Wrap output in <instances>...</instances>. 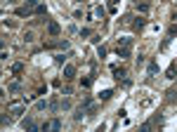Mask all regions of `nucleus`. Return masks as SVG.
<instances>
[{"label": "nucleus", "instance_id": "obj_10", "mask_svg": "<svg viewBox=\"0 0 177 132\" xmlns=\"http://www.w3.org/2000/svg\"><path fill=\"white\" fill-rule=\"evenodd\" d=\"M59 106H61V111H69V109H71V99H69V97H64Z\"/></svg>", "mask_w": 177, "mask_h": 132}, {"label": "nucleus", "instance_id": "obj_8", "mask_svg": "<svg viewBox=\"0 0 177 132\" xmlns=\"http://www.w3.org/2000/svg\"><path fill=\"white\" fill-rule=\"evenodd\" d=\"M146 73H149V76H156V73H158V64L151 61V64H149V69H146Z\"/></svg>", "mask_w": 177, "mask_h": 132}, {"label": "nucleus", "instance_id": "obj_24", "mask_svg": "<svg viewBox=\"0 0 177 132\" xmlns=\"http://www.w3.org/2000/svg\"><path fill=\"white\" fill-rule=\"evenodd\" d=\"M175 71H177V66H175V64H172L170 69H168V78H175Z\"/></svg>", "mask_w": 177, "mask_h": 132}, {"label": "nucleus", "instance_id": "obj_27", "mask_svg": "<svg viewBox=\"0 0 177 132\" xmlns=\"http://www.w3.org/2000/svg\"><path fill=\"white\" fill-rule=\"evenodd\" d=\"M97 57L104 59V57H106V50H104V47H97Z\"/></svg>", "mask_w": 177, "mask_h": 132}, {"label": "nucleus", "instance_id": "obj_18", "mask_svg": "<svg viewBox=\"0 0 177 132\" xmlns=\"http://www.w3.org/2000/svg\"><path fill=\"white\" fill-rule=\"evenodd\" d=\"M24 40H26V42H33V40H36V36H33L31 31H26V33H24Z\"/></svg>", "mask_w": 177, "mask_h": 132}, {"label": "nucleus", "instance_id": "obj_21", "mask_svg": "<svg viewBox=\"0 0 177 132\" xmlns=\"http://www.w3.org/2000/svg\"><path fill=\"white\" fill-rule=\"evenodd\" d=\"M50 109H52V111H59L61 106H59V101H57V99H52V101H50Z\"/></svg>", "mask_w": 177, "mask_h": 132}, {"label": "nucleus", "instance_id": "obj_9", "mask_svg": "<svg viewBox=\"0 0 177 132\" xmlns=\"http://www.w3.org/2000/svg\"><path fill=\"white\" fill-rule=\"evenodd\" d=\"M47 101H45V99H40V101H36V111H45V109H47Z\"/></svg>", "mask_w": 177, "mask_h": 132}, {"label": "nucleus", "instance_id": "obj_30", "mask_svg": "<svg viewBox=\"0 0 177 132\" xmlns=\"http://www.w3.org/2000/svg\"><path fill=\"white\" fill-rule=\"evenodd\" d=\"M172 21H177V12H175V14H172Z\"/></svg>", "mask_w": 177, "mask_h": 132}, {"label": "nucleus", "instance_id": "obj_29", "mask_svg": "<svg viewBox=\"0 0 177 132\" xmlns=\"http://www.w3.org/2000/svg\"><path fill=\"white\" fill-rule=\"evenodd\" d=\"M168 36H170V38H175V36H177V26H170V31H168Z\"/></svg>", "mask_w": 177, "mask_h": 132}, {"label": "nucleus", "instance_id": "obj_3", "mask_svg": "<svg viewBox=\"0 0 177 132\" xmlns=\"http://www.w3.org/2000/svg\"><path fill=\"white\" fill-rule=\"evenodd\" d=\"M64 78L66 80L76 78V66H73V64H66V66H64Z\"/></svg>", "mask_w": 177, "mask_h": 132}, {"label": "nucleus", "instance_id": "obj_11", "mask_svg": "<svg viewBox=\"0 0 177 132\" xmlns=\"http://www.w3.org/2000/svg\"><path fill=\"white\" fill-rule=\"evenodd\" d=\"M50 130H61V120H59V118L50 120Z\"/></svg>", "mask_w": 177, "mask_h": 132}, {"label": "nucleus", "instance_id": "obj_7", "mask_svg": "<svg viewBox=\"0 0 177 132\" xmlns=\"http://www.w3.org/2000/svg\"><path fill=\"white\" fill-rule=\"evenodd\" d=\"M113 78H116L118 83H120V80L125 78V71H123V69H116V66H113Z\"/></svg>", "mask_w": 177, "mask_h": 132}, {"label": "nucleus", "instance_id": "obj_20", "mask_svg": "<svg viewBox=\"0 0 177 132\" xmlns=\"http://www.w3.org/2000/svg\"><path fill=\"white\" fill-rule=\"evenodd\" d=\"M19 90H22V83H12L10 85V92H19Z\"/></svg>", "mask_w": 177, "mask_h": 132}, {"label": "nucleus", "instance_id": "obj_12", "mask_svg": "<svg viewBox=\"0 0 177 132\" xmlns=\"http://www.w3.org/2000/svg\"><path fill=\"white\" fill-rule=\"evenodd\" d=\"M33 14H47V7H45V5H38V7H33Z\"/></svg>", "mask_w": 177, "mask_h": 132}, {"label": "nucleus", "instance_id": "obj_25", "mask_svg": "<svg viewBox=\"0 0 177 132\" xmlns=\"http://www.w3.org/2000/svg\"><path fill=\"white\" fill-rule=\"evenodd\" d=\"M78 33H81V38H87V36H90L92 31H90V28H81V31H78Z\"/></svg>", "mask_w": 177, "mask_h": 132}, {"label": "nucleus", "instance_id": "obj_26", "mask_svg": "<svg viewBox=\"0 0 177 132\" xmlns=\"http://www.w3.org/2000/svg\"><path fill=\"white\" fill-rule=\"evenodd\" d=\"M144 24H146L144 19H135V28H142V26H144Z\"/></svg>", "mask_w": 177, "mask_h": 132}, {"label": "nucleus", "instance_id": "obj_23", "mask_svg": "<svg viewBox=\"0 0 177 132\" xmlns=\"http://www.w3.org/2000/svg\"><path fill=\"white\" fill-rule=\"evenodd\" d=\"M95 14H97V17H99V19H102V17H104V14H106V10H104V7H97V10H95Z\"/></svg>", "mask_w": 177, "mask_h": 132}, {"label": "nucleus", "instance_id": "obj_15", "mask_svg": "<svg viewBox=\"0 0 177 132\" xmlns=\"http://www.w3.org/2000/svg\"><path fill=\"white\" fill-rule=\"evenodd\" d=\"M118 45H125V47H130V45H132V38H120V40H118Z\"/></svg>", "mask_w": 177, "mask_h": 132}, {"label": "nucleus", "instance_id": "obj_22", "mask_svg": "<svg viewBox=\"0 0 177 132\" xmlns=\"http://www.w3.org/2000/svg\"><path fill=\"white\" fill-rule=\"evenodd\" d=\"M83 109H87V106H92V97H85V99H83Z\"/></svg>", "mask_w": 177, "mask_h": 132}, {"label": "nucleus", "instance_id": "obj_6", "mask_svg": "<svg viewBox=\"0 0 177 132\" xmlns=\"http://www.w3.org/2000/svg\"><path fill=\"white\" fill-rule=\"evenodd\" d=\"M111 97H113V90H102V92H99V99H102V101H109Z\"/></svg>", "mask_w": 177, "mask_h": 132}, {"label": "nucleus", "instance_id": "obj_5", "mask_svg": "<svg viewBox=\"0 0 177 132\" xmlns=\"http://www.w3.org/2000/svg\"><path fill=\"white\" fill-rule=\"evenodd\" d=\"M116 54H118L120 59H128V57H130V47H125V45H118V47H116Z\"/></svg>", "mask_w": 177, "mask_h": 132}, {"label": "nucleus", "instance_id": "obj_16", "mask_svg": "<svg viewBox=\"0 0 177 132\" xmlns=\"http://www.w3.org/2000/svg\"><path fill=\"white\" fill-rule=\"evenodd\" d=\"M22 71H24V64H19V61H17L14 66H12V73H22Z\"/></svg>", "mask_w": 177, "mask_h": 132}, {"label": "nucleus", "instance_id": "obj_31", "mask_svg": "<svg viewBox=\"0 0 177 132\" xmlns=\"http://www.w3.org/2000/svg\"><path fill=\"white\" fill-rule=\"evenodd\" d=\"M73 2H83V0H73Z\"/></svg>", "mask_w": 177, "mask_h": 132}, {"label": "nucleus", "instance_id": "obj_2", "mask_svg": "<svg viewBox=\"0 0 177 132\" xmlns=\"http://www.w3.org/2000/svg\"><path fill=\"white\" fill-rule=\"evenodd\" d=\"M47 33H50L52 38H57L59 33H61V26H59L57 21H47Z\"/></svg>", "mask_w": 177, "mask_h": 132}, {"label": "nucleus", "instance_id": "obj_14", "mask_svg": "<svg viewBox=\"0 0 177 132\" xmlns=\"http://www.w3.org/2000/svg\"><path fill=\"white\" fill-rule=\"evenodd\" d=\"M83 116H85V109L81 106V109H78V111L73 113V118H76V120H83Z\"/></svg>", "mask_w": 177, "mask_h": 132}, {"label": "nucleus", "instance_id": "obj_17", "mask_svg": "<svg viewBox=\"0 0 177 132\" xmlns=\"http://www.w3.org/2000/svg\"><path fill=\"white\" fill-rule=\"evenodd\" d=\"M137 10L140 12H149V2H137Z\"/></svg>", "mask_w": 177, "mask_h": 132}, {"label": "nucleus", "instance_id": "obj_13", "mask_svg": "<svg viewBox=\"0 0 177 132\" xmlns=\"http://www.w3.org/2000/svg\"><path fill=\"white\" fill-rule=\"evenodd\" d=\"M0 125H2V127H10L12 125V118L10 116H2V118H0Z\"/></svg>", "mask_w": 177, "mask_h": 132}, {"label": "nucleus", "instance_id": "obj_4", "mask_svg": "<svg viewBox=\"0 0 177 132\" xmlns=\"http://www.w3.org/2000/svg\"><path fill=\"white\" fill-rule=\"evenodd\" d=\"M22 127H24V130H38V125L33 123V118H31V116H26V118L22 120Z\"/></svg>", "mask_w": 177, "mask_h": 132}, {"label": "nucleus", "instance_id": "obj_19", "mask_svg": "<svg viewBox=\"0 0 177 132\" xmlns=\"http://www.w3.org/2000/svg\"><path fill=\"white\" fill-rule=\"evenodd\" d=\"M90 85H92V76H90V78H83V80H81V87H90Z\"/></svg>", "mask_w": 177, "mask_h": 132}, {"label": "nucleus", "instance_id": "obj_32", "mask_svg": "<svg viewBox=\"0 0 177 132\" xmlns=\"http://www.w3.org/2000/svg\"><path fill=\"white\" fill-rule=\"evenodd\" d=\"M175 2H177V0H175Z\"/></svg>", "mask_w": 177, "mask_h": 132}, {"label": "nucleus", "instance_id": "obj_1", "mask_svg": "<svg viewBox=\"0 0 177 132\" xmlns=\"http://www.w3.org/2000/svg\"><path fill=\"white\" fill-rule=\"evenodd\" d=\"M24 104H26V101H14V104H10V113H14V116H24V113H26V109H24Z\"/></svg>", "mask_w": 177, "mask_h": 132}, {"label": "nucleus", "instance_id": "obj_28", "mask_svg": "<svg viewBox=\"0 0 177 132\" xmlns=\"http://www.w3.org/2000/svg\"><path fill=\"white\" fill-rule=\"evenodd\" d=\"M38 5H40L38 0H26V7H38Z\"/></svg>", "mask_w": 177, "mask_h": 132}]
</instances>
